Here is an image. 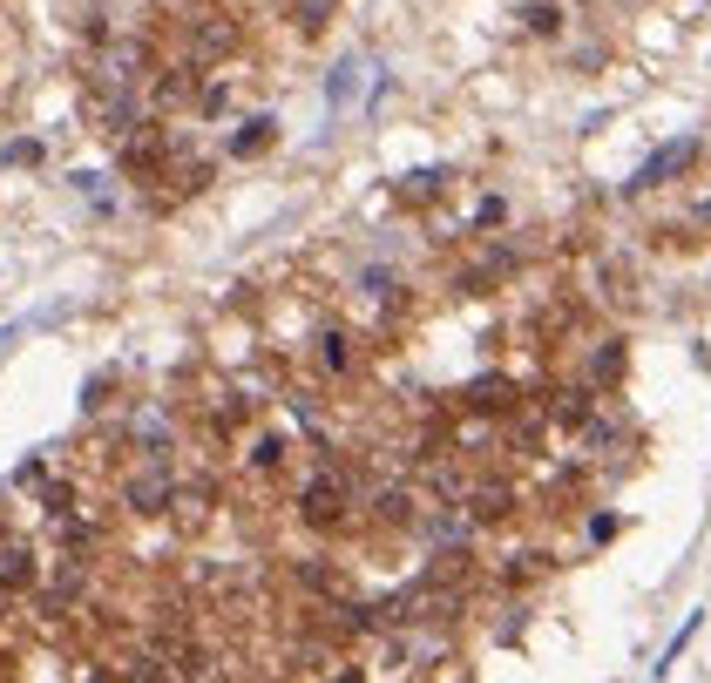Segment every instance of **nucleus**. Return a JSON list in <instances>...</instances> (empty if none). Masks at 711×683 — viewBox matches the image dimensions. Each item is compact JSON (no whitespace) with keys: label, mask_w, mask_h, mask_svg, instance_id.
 Listing matches in <instances>:
<instances>
[{"label":"nucleus","mask_w":711,"mask_h":683,"mask_svg":"<svg viewBox=\"0 0 711 683\" xmlns=\"http://www.w3.org/2000/svg\"><path fill=\"white\" fill-rule=\"evenodd\" d=\"M326 96H332V109H346L353 96H359V61L346 54V61H339V69H332V82H326Z\"/></svg>","instance_id":"nucleus-8"},{"label":"nucleus","mask_w":711,"mask_h":683,"mask_svg":"<svg viewBox=\"0 0 711 683\" xmlns=\"http://www.w3.org/2000/svg\"><path fill=\"white\" fill-rule=\"evenodd\" d=\"M448 190V176L441 170H414V176H400V203H434Z\"/></svg>","instance_id":"nucleus-7"},{"label":"nucleus","mask_w":711,"mask_h":683,"mask_svg":"<svg viewBox=\"0 0 711 683\" xmlns=\"http://www.w3.org/2000/svg\"><path fill=\"white\" fill-rule=\"evenodd\" d=\"M332 14H339V0H292V27H298L305 41H319Z\"/></svg>","instance_id":"nucleus-6"},{"label":"nucleus","mask_w":711,"mask_h":683,"mask_svg":"<svg viewBox=\"0 0 711 683\" xmlns=\"http://www.w3.org/2000/svg\"><path fill=\"white\" fill-rule=\"evenodd\" d=\"M319 359H326V372H353V338L346 332H326L319 338Z\"/></svg>","instance_id":"nucleus-10"},{"label":"nucleus","mask_w":711,"mask_h":683,"mask_svg":"<svg viewBox=\"0 0 711 683\" xmlns=\"http://www.w3.org/2000/svg\"><path fill=\"white\" fill-rule=\"evenodd\" d=\"M271 142H278V122H271V115H252V122L231 136V157H265Z\"/></svg>","instance_id":"nucleus-5"},{"label":"nucleus","mask_w":711,"mask_h":683,"mask_svg":"<svg viewBox=\"0 0 711 683\" xmlns=\"http://www.w3.org/2000/svg\"><path fill=\"white\" fill-rule=\"evenodd\" d=\"M522 21H529V35H555V27H563V14H555L549 0H529V8H522Z\"/></svg>","instance_id":"nucleus-13"},{"label":"nucleus","mask_w":711,"mask_h":683,"mask_svg":"<svg viewBox=\"0 0 711 683\" xmlns=\"http://www.w3.org/2000/svg\"><path fill=\"white\" fill-rule=\"evenodd\" d=\"M191 96V69H163V82H157V102L170 109V102H183Z\"/></svg>","instance_id":"nucleus-14"},{"label":"nucleus","mask_w":711,"mask_h":683,"mask_svg":"<svg viewBox=\"0 0 711 683\" xmlns=\"http://www.w3.org/2000/svg\"><path fill=\"white\" fill-rule=\"evenodd\" d=\"M698 163V136H685V142H671V149H658L651 163H643L637 176H630V190H658V183H671V176H685Z\"/></svg>","instance_id":"nucleus-2"},{"label":"nucleus","mask_w":711,"mask_h":683,"mask_svg":"<svg viewBox=\"0 0 711 683\" xmlns=\"http://www.w3.org/2000/svg\"><path fill=\"white\" fill-rule=\"evenodd\" d=\"M475 407H481V413H494V407L508 413V380H481V386H475Z\"/></svg>","instance_id":"nucleus-15"},{"label":"nucleus","mask_w":711,"mask_h":683,"mask_svg":"<svg viewBox=\"0 0 711 683\" xmlns=\"http://www.w3.org/2000/svg\"><path fill=\"white\" fill-rule=\"evenodd\" d=\"M468 514H475V521H508V487H481Z\"/></svg>","instance_id":"nucleus-11"},{"label":"nucleus","mask_w":711,"mask_h":683,"mask_svg":"<svg viewBox=\"0 0 711 683\" xmlns=\"http://www.w3.org/2000/svg\"><path fill=\"white\" fill-rule=\"evenodd\" d=\"M298 582H305V588H326V596L339 588V575H332L326 562H298Z\"/></svg>","instance_id":"nucleus-16"},{"label":"nucleus","mask_w":711,"mask_h":683,"mask_svg":"<svg viewBox=\"0 0 711 683\" xmlns=\"http://www.w3.org/2000/svg\"><path fill=\"white\" fill-rule=\"evenodd\" d=\"M278 460H285V440H258V468H265V474L278 468Z\"/></svg>","instance_id":"nucleus-18"},{"label":"nucleus","mask_w":711,"mask_h":683,"mask_svg":"<svg viewBox=\"0 0 711 683\" xmlns=\"http://www.w3.org/2000/svg\"><path fill=\"white\" fill-rule=\"evenodd\" d=\"M616 372H624V346H616V338H610V346L597 352V380H616Z\"/></svg>","instance_id":"nucleus-17"},{"label":"nucleus","mask_w":711,"mask_h":683,"mask_svg":"<svg viewBox=\"0 0 711 683\" xmlns=\"http://www.w3.org/2000/svg\"><path fill=\"white\" fill-rule=\"evenodd\" d=\"M373 508H380V521H387V527H407V521H414V501H407V494H400V487H387V494H380Z\"/></svg>","instance_id":"nucleus-12"},{"label":"nucleus","mask_w":711,"mask_h":683,"mask_svg":"<svg viewBox=\"0 0 711 683\" xmlns=\"http://www.w3.org/2000/svg\"><path fill=\"white\" fill-rule=\"evenodd\" d=\"M122 501H130L136 514H163V508L176 501V481H170L163 468H149V474H130V481H122Z\"/></svg>","instance_id":"nucleus-3"},{"label":"nucleus","mask_w":711,"mask_h":683,"mask_svg":"<svg viewBox=\"0 0 711 683\" xmlns=\"http://www.w3.org/2000/svg\"><path fill=\"white\" fill-rule=\"evenodd\" d=\"M475 224H502V197H481L475 203Z\"/></svg>","instance_id":"nucleus-19"},{"label":"nucleus","mask_w":711,"mask_h":683,"mask_svg":"<svg viewBox=\"0 0 711 683\" xmlns=\"http://www.w3.org/2000/svg\"><path fill=\"white\" fill-rule=\"evenodd\" d=\"M27 582H35V555L8 548V555H0V588H27Z\"/></svg>","instance_id":"nucleus-9"},{"label":"nucleus","mask_w":711,"mask_h":683,"mask_svg":"<svg viewBox=\"0 0 711 683\" xmlns=\"http://www.w3.org/2000/svg\"><path fill=\"white\" fill-rule=\"evenodd\" d=\"M237 48V27L224 21V14H204L197 27H191V54L197 61H218V54H231Z\"/></svg>","instance_id":"nucleus-4"},{"label":"nucleus","mask_w":711,"mask_h":683,"mask_svg":"<svg viewBox=\"0 0 711 683\" xmlns=\"http://www.w3.org/2000/svg\"><path fill=\"white\" fill-rule=\"evenodd\" d=\"M339 683H359V676H339Z\"/></svg>","instance_id":"nucleus-20"},{"label":"nucleus","mask_w":711,"mask_h":683,"mask_svg":"<svg viewBox=\"0 0 711 683\" xmlns=\"http://www.w3.org/2000/svg\"><path fill=\"white\" fill-rule=\"evenodd\" d=\"M298 514H305V527H339V521H346V487H339L332 474H319L312 487L298 494Z\"/></svg>","instance_id":"nucleus-1"}]
</instances>
